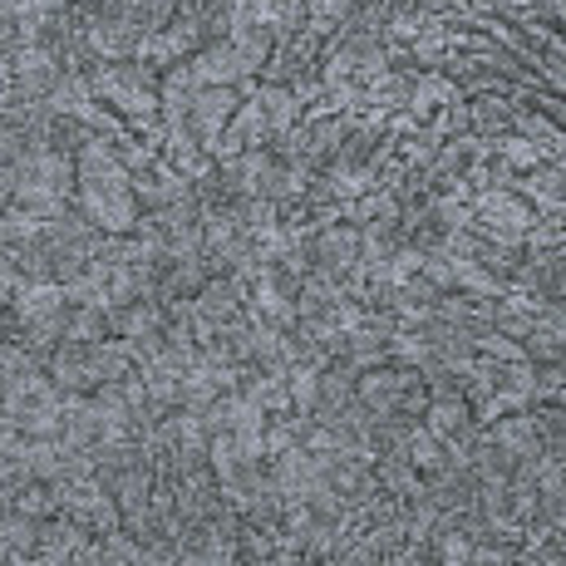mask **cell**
Instances as JSON below:
<instances>
[{"instance_id": "15", "label": "cell", "mask_w": 566, "mask_h": 566, "mask_svg": "<svg viewBox=\"0 0 566 566\" xmlns=\"http://www.w3.org/2000/svg\"><path fill=\"white\" fill-rule=\"evenodd\" d=\"M108 335V311H94V306H74L64 315V340L70 345H94Z\"/></svg>"}, {"instance_id": "17", "label": "cell", "mask_w": 566, "mask_h": 566, "mask_svg": "<svg viewBox=\"0 0 566 566\" xmlns=\"http://www.w3.org/2000/svg\"><path fill=\"white\" fill-rule=\"evenodd\" d=\"M405 453H409V463L419 468V473H439V468H443V439H439V433H429L423 423H409Z\"/></svg>"}, {"instance_id": "10", "label": "cell", "mask_w": 566, "mask_h": 566, "mask_svg": "<svg viewBox=\"0 0 566 566\" xmlns=\"http://www.w3.org/2000/svg\"><path fill=\"white\" fill-rule=\"evenodd\" d=\"M256 99L261 108H266V124H271V138H281V134H291V128L301 124V114L306 108L296 104V94L286 90V84H256Z\"/></svg>"}, {"instance_id": "19", "label": "cell", "mask_w": 566, "mask_h": 566, "mask_svg": "<svg viewBox=\"0 0 566 566\" xmlns=\"http://www.w3.org/2000/svg\"><path fill=\"white\" fill-rule=\"evenodd\" d=\"M473 350L483 355V360H493V365L527 360V355H522V340H513V335H503V331H478L473 335Z\"/></svg>"}, {"instance_id": "13", "label": "cell", "mask_w": 566, "mask_h": 566, "mask_svg": "<svg viewBox=\"0 0 566 566\" xmlns=\"http://www.w3.org/2000/svg\"><path fill=\"white\" fill-rule=\"evenodd\" d=\"M423 429L449 439V433L473 429V413H468V399H429L423 405Z\"/></svg>"}, {"instance_id": "8", "label": "cell", "mask_w": 566, "mask_h": 566, "mask_svg": "<svg viewBox=\"0 0 566 566\" xmlns=\"http://www.w3.org/2000/svg\"><path fill=\"white\" fill-rule=\"evenodd\" d=\"M453 99H463V90L449 80L443 70H429V74H413V84H409V114L419 118H433V108H443V104H453Z\"/></svg>"}, {"instance_id": "18", "label": "cell", "mask_w": 566, "mask_h": 566, "mask_svg": "<svg viewBox=\"0 0 566 566\" xmlns=\"http://www.w3.org/2000/svg\"><path fill=\"white\" fill-rule=\"evenodd\" d=\"M493 154L507 163L513 172H532V168H542L547 163V154H542L532 138H522V134H507V138H493Z\"/></svg>"}, {"instance_id": "11", "label": "cell", "mask_w": 566, "mask_h": 566, "mask_svg": "<svg viewBox=\"0 0 566 566\" xmlns=\"http://www.w3.org/2000/svg\"><path fill=\"white\" fill-rule=\"evenodd\" d=\"M513 128L522 138H532V144L547 154V163H562L566 154V138H562V128H557V118H547V114H532V108H513Z\"/></svg>"}, {"instance_id": "1", "label": "cell", "mask_w": 566, "mask_h": 566, "mask_svg": "<svg viewBox=\"0 0 566 566\" xmlns=\"http://www.w3.org/2000/svg\"><path fill=\"white\" fill-rule=\"evenodd\" d=\"M74 207H80V217H90V222L108 237H128L138 227V217H144L128 178H80Z\"/></svg>"}, {"instance_id": "21", "label": "cell", "mask_w": 566, "mask_h": 566, "mask_svg": "<svg viewBox=\"0 0 566 566\" xmlns=\"http://www.w3.org/2000/svg\"><path fill=\"white\" fill-rule=\"evenodd\" d=\"M10 80H15V64H10V54L0 50V94L10 90Z\"/></svg>"}, {"instance_id": "5", "label": "cell", "mask_w": 566, "mask_h": 566, "mask_svg": "<svg viewBox=\"0 0 566 566\" xmlns=\"http://www.w3.org/2000/svg\"><path fill=\"white\" fill-rule=\"evenodd\" d=\"M188 70H192V80L202 84H242L247 80V70H242V60H237V50H232V40H207V45L198 54H188Z\"/></svg>"}, {"instance_id": "3", "label": "cell", "mask_w": 566, "mask_h": 566, "mask_svg": "<svg viewBox=\"0 0 566 566\" xmlns=\"http://www.w3.org/2000/svg\"><path fill=\"white\" fill-rule=\"evenodd\" d=\"M232 108H237V90L232 84H207V90L192 94V104H188V128H192V138L212 154L217 148V138H222V128H227V118H232Z\"/></svg>"}, {"instance_id": "4", "label": "cell", "mask_w": 566, "mask_h": 566, "mask_svg": "<svg viewBox=\"0 0 566 566\" xmlns=\"http://www.w3.org/2000/svg\"><path fill=\"white\" fill-rule=\"evenodd\" d=\"M311 252H315V266H325V271H350L355 261H360V227L355 222H331V227H321L315 232V242H311Z\"/></svg>"}, {"instance_id": "9", "label": "cell", "mask_w": 566, "mask_h": 566, "mask_svg": "<svg viewBox=\"0 0 566 566\" xmlns=\"http://www.w3.org/2000/svg\"><path fill=\"white\" fill-rule=\"evenodd\" d=\"M168 311L158 301H128V306H114L108 311V331L124 335V340H144V335H158Z\"/></svg>"}, {"instance_id": "16", "label": "cell", "mask_w": 566, "mask_h": 566, "mask_svg": "<svg viewBox=\"0 0 566 566\" xmlns=\"http://www.w3.org/2000/svg\"><path fill=\"white\" fill-rule=\"evenodd\" d=\"M291 413H301V419H311L315 405H321V369L315 365H291Z\"/></svg>"}, {"instance_id": "2", "label": "cell", "mask_w": 566, "mask_h": 566, "mask_svg": "<svg viewBox=\"0 0 566 566\" xmlns=\"http://www.w3.org/2000/svg\"><path fill=\"white\" fill-rule=\"evenodd\" d=\"M419 385V369L409 365H375V369H360L355 375V399L369 409V413H395L399 399Z\"/></svg>"}, {"instance_id": "12", "label": "cell", "mask_w": 566, "mask_h": 566, "mask_svg": "<svg viewBox=\"0 0 566 566\" xmlns=\"http://www.w3.org/2000/svg\"><path fill=\"white\" fill-rule=\"evenodd\" d=\"M227 128H232V134L242 138L247 148H266V144H271L266 108H261L256 94H247V104H237V108H232V118H227Z\"/></svg>"}, {"instance_id": "14", "label": "cell", "mask_w": 566, "mask_h": 566, "mask_svg": "<svg viewBox=\"0 0 566 566\" xmlns=\"http://www.w3.org/2000/svg\"><path fill=\"white\" fill-rule=\"evenodd\" d=\"M385 360H389V365L419 369V365L433 360V345H429V335H423V331H395V335L385 340Z\"/></svg>"}, {"instance_id": "6", "label": "cell", "mask_w": 566, "mask_h": 566, "mask_svg": "<svg viewBox=\"0 0 566 566\" xmlns=\"http://www.w3.org/2000/svg\"><path fill=\"white\" fill-rule=\"evenodd\" d=\"M70 301H64V281H35L30 276L25 286H20V296L10 301V315H15V325H35V321H50V315H60ZM20 335V331H15Z\"/></svg>"}, {"instance_id": "7", "label": "cell", "mask_w": 566, "mask_h": 566, "mask_svg": "<svg viewBox=\"0 0 566 566\" xmlns=\"http://www.w3.org/2000/svg\"><path fill=\"white\" fill-rule=\"evenodd\" d=\"M84 537L90 532L80 527L74 517H45L40 522V542H35V552H30V562H74V552L84 547Z\"/></svg>"}, {"instance_id": "20", "label": "cell", "mask_w": 566, "mask_h": 566, "mask_svg": "<svg viewBox=\"0 0 566 566\" xmlns=\"http://www.w3.org/2000/svg\"><path fill=\"white\" fill-rule=\"evenodd\" d=\"M10 507H15V513H25V517H40V522L60 513V507H54L50 483H40V478H35V483H25V488H20V493H15V503H10Z\"/></svg>"}]
</instances>
